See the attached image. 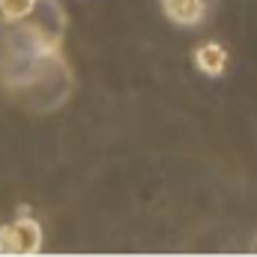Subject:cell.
I'll return each instance as SVG.
<instances>
[{
    "label": "cell",
    "instance_id": "6da1fadb",
    "mask_svg": "<svg viewBox=\"0 0 257 257\" xmlns=\"http://www.w3.org/2000/svg\"><path fill=\"white\" fill-rule=\"evenodd\" d=\"M42 248V227L36 218L21 215L9 227H0V254H36Z\"/></svg>",
    "mask_w": 257,
    "mask_h": 257
},
{
    "label": "cell",
    "instance_id": "7a4b0ae2",
    "mask_svg": "<svg viewBox=\"0 0 257 257\" xmlns=\"http://www.w3.org/2000/svg\"><path fill=\"white\" fill-rule=\"evenodd\" d=\"M162 9L174 24H183V27L200 24L203 18V0H162Z\"/></svg>",
    "mask_w": 257,
    "mask_h": 257
},
{
    "label": "cell",
    "instance_id": "3957f363",
    "mask_svg": "<svg viewBox=\"0 0 257 257\" xmlns=\"http://www.w3.org/2000/svg\"><path fill=\"white\" fill-rule=\"evenodd\" d=\"M194 66H197L203 75L218 78V75L224 72V66H227V51H224L221 45H215V42H206V45H200V48L194 51Z\"/></svg>",
    "mask_w": 257,
    "mask_h": 257
},
{
    "label": "cell",
    "instance_id": "277c9868",
    "mask_svg": "<svg viewBox=\"0 0 257 257\" xmlns=\"http://www.w3.org/2000/svg\"><path fill=\"white\" fill-rule=\"evenodd\" d=\"M36 3L39 0H0V15L6 21H21V18H27L33 12Z\"/></svg>",
    "mask_w": 257,
    "mask_h": 257
}]
</instances>
